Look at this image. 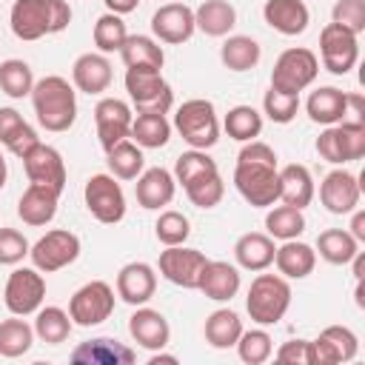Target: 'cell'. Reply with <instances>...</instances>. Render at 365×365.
<instances>
[{
    "label": "cell",
    "mask_w": 365,
    "mask_h": 365,
    "mask_svg": "<svg viewBox=\"0 0 365 365\" xmlns=\"http://www.w3.org/2000/svg\"><path fill=\"white\" fill-rule=\"evenodd\" d=\"M154 234L163 245H185V240L191 234V222L180 211H163L154 222Z\"/></svg>",
    "instance_id": "c3c4849f"
},
{
    "label": "cell",
    "mask_w": 365,
    "mask_h": 365,
    "mask_svg": "<svg viewBox=\"0 0 365 365\" xmlns=\"http://www.w3.org/2000/svg\"><path fill=\"white\" fill-rule=\"evenodd\" d=\"M23 125H26L23 114H20L17 108H11V106H3V108H0V145H9L11 137H14Z\"/></svg>",
    "instance_id": "db71d44e"
},
{
    "label": "cell",
    "mask_w": 365,
    "mask_h": 365,
    "mask_svg": "<svg viewBox=\"0 0 365 365\" xmlns=\"http://www.w3.org/2000/svg\"><path fill=\"white\" fill-rule=\"evenodd\" d=\"M174 128L191 148H200V151L214 148L220 140V120H217L214 103L202 97L185 100L174 114Z\"/></svg>",
    "instance_id": "277c9868"
},
{
    "label": "cell",
    "mask_w": 365,
    "mask_h": 365,
    "mask_svg": "<svg viewBox=\"0 0 365 365\" xmlns=\"http://www.w3.org/2000/svg\"><path fill=\"white\" fill-rule=\"evenodd\" d=\"M151 31L160 43H171L180 46L185 40H191V34L197 31L194 26V9L185 3H165L151 14Z\"/></svg>",
    "instance_id": "e0dca14e"
},
{
    "label": "cell",
    "mask_w": 365,
    "mask_h": 365,
    "mask_svg": "<svg viewBox=\"0 0 365 365\" xmlns=\"http://www.w3.org/2000/svg\"><path fill=\"white\" fill-rule=\"evenodd\" d=\"M43 299H46L43 271H37L31 265V268H14L9 274L6 288H3V302H6L9 314H14V317L37 314V308L43 305Z\"/></svg>",
    "instance_id": "9c48e42d"
},
{
    "label": "cell",
    "mask_w": 365,
    "mask_h": 365,
    "mask_svg": "<svg viewBox=\"0 0 365 365\" xmlns=\"http://www.w3.org/2000/svg\"><path fill=\"white\" fill-rule=\"evenodd\" d=\"M88 214L103 225H117L125 217V194L114 174H91L83 188Z\"/></svg>",
    "instance_id": "52a82bcc"
},
{
    "label": "cell",
    "mask_w": 365,
    "mask_h": 365,
    "mask_svg": "<svg viewBox=\"0 0 365 365\" xmlns=\"http://www.w3.org/2000/svg\"><path fill=\"white\" fill-rule=\"evenodd\" d=\"M106 3V9L111 11V14H128V11H134L137 6H140V0H103Z\"/></svg>",
    "instance_id": "680465c9"
},
{
    "label": "cell",
    "mask_w": 365,
    "mask_h": 365,
    "mask_svg": "<svg viewBox=\"0 0 365 365\" xmlns=\"http://www.w3.org/2000/svg\"><path fill=\"white\" fill-rule=\"evenodd\" d=\"M262 17L274 31H279L285 37L302 34L311 23V11H308L305 0H265Z\"/></svg>",
    "instance_id": "d4e9b609"
},
{
    "label": "cell",
    "mask_w": 365,
    "mask_h": 365,
    "mask_svg": "<svg viewBox=\"0 0 365 365\" xmlns=\"http://www.w3.org/2000/svg\"><path fill=\"white\" fill-rule=\"evenodd\" d=\"M174 191H177V180L168 168H143V174L137 177L134 182V194H137V202L148 211H160L163 205H168L174 200Z\"/></svg>",
    "instance_id": "603a6c76"
},
{
    "label": "cell",
    "mask_w": 365,
    "mask_h": 365,
    "mask_svg": "<svg viewBox=\"0 0 365 365\" xmlns=\"http://www.w3.org/2000/svg\"><path fill=\"white\" fill-rule=\"evenodd\" d=\"M106 163H108V171L117 180H137L143 174V168H145L143 148L134 140H128V137L106 151Z\"/></svg>",
    "instance_id": "d590c367"
},
{
    "label": "cell",
    "mask_w": 365,
    "mask_h": 365,
    "mask_svg": "<svg viewBox=\"0 0 365 365\" xmlns=\"http://www.w3.org/2000/svg\"><path fill=\"white\" fill-rule=\"evenodd\" d=\"M31 328H34V336H37L40 342H46V345H60V342L68 339L74 322H71V317H68L63 308H57V305H46V308H43V305H40Z\"/></svg>",
    "instance_id": "8d00e7d4"
},
{
    "label": "cell",
    "mask_w": 365,
    "mask_h": 365,
    "mask_svg": "<svg viewBox=\"0 0 365 365\" xmlns=\"http://www.w3.org/2000/svg\"><path fill=\"white\" fill-rule=\"evenodd\" d=\"M29 240L17 228H0V265H17L29 257Z\"/></svg>",
    "instance_id": "816d5d0a"
},
{
    "label": "cell",
    "mask_w": 365,
    "mask_h": 365,
    "mask_svg": "<svg viewBox=\"0 0 365 365\" xmlns=\"http://www.w3.org/2000/svg\"><path fill=\"white\" fill-rule=\"evenodd\" d=\"M305 111L319 125H336L345 120V91L334 86H319L317 91H311Z\"/></svg>",
    "instance_id": "4dcf8cb0"
},
{
    "label": "cell",
    "mask_w": 365,
    "mask_h": 365,
    "mask_svg": "<svg viewBox=\"0 0 365 365\" xmlns=\"http://www.w3.org/2000/svg\"><path fill=\"white\" fill-rule=\"evenodd\" d=\"M111 314H114V288L103 279H91L83 288H77L68 302V317L80 328L100 325Z\"/></svg>",
    "instance_id": "30bf717a"
},
{
    "label": "cell",
    "mask_w": 365,
    "mask_h": 365,
    "mask_svg": "<svg viewBox=\"0 0 365 365\" xmlns=\"http://www.w3.org/2000/svg\"><path fill=\"white\" fill-rule=\"evenodd\" d=\"M222 128L237 143L257 140L262 134V114L254 106H234V108H228V114L222 120Z\"/></svg>",
    "instance_id": "ab89813d"
},
{
    "label": "cell",
    "mask_w": 365,
    "mask_h": 365,
    "mask_svg": "<svg viewBox=\"0 0 365 365\" xmlns=\"http://www.w3.org/2000/svg\"><path fill=\"white\" fill-rule=\"evenodd\" d=\"M57 200H60V191H54L48 185L29 182V188L17 200V217L26 225H34V228L48 225L54 220V214H57Z\"/></svg>",
    "instance_id": "484cf974"
},
{
    "label": "cell",
    "mask_w": 365,
    "mask_h": 365,
    "mask_svg": "<svg viewBox=\"0 0 365 365\" xmlns=\"http://www.w3.org/2000/svg\"><path fill=\"white\" fill-rule=\"evenodd\" d=\"M317 251L331 265H348L354 259V254L359 251V242L345 228H328L317 237Z\"/></svg>",
    "instance_id": "74e56055"
},
{
    "label": "cell",
    "mask_w": 365,
    "mask_h": 365,
    "mask_svg": "<svg viewBox=\"0 0 365 365\" xmlns=\"http://www.w3.org/2000/svg\"><path fill=\"white\" fill-rule=\"evenodd\" d=\"M274 356L285 365H314V345L311 339H288L277 348Z\"/></svg>",
    "instance_id": "f5cc1de1"
},
{
    "label": "cell",
    "mask_w": 365,
    "mask_h": 365,
    "mask_svg": "<svg viewBox=\"0 0 365 365\" xmlns=\"http://www.w3.org/2000/svg\"><path fill=\"white\" fill-rule=\"evenodd\" d=\"M131 120H134V111H131V106L125 100L103 97L94 106V125H97V137H100L103 151H108L111 145H117L120 140L128 137Z\"/></svg>",
    "instance_id": "9a60e30c"
},
{
    "label": "cell",
    "mask_w": 365,
    "mask_h": 365,
    "mask_svg": "<svg viewBox=\"0 0 365 365\" xmlns=\"http://www.w3.org/2000/svg\"><path fill=\"white\" fill-rule=\"evenodd\" d=\"M331 23L359 37L365 31V0H336L331 9Z\"/></svg>",
    "instance_id": "681fc988"
},
{
    "label": "cell",
    "mask_w": 365,
    "mask_h": 365,
    "mask_svg": "<svg viewBox=\"0 0 365 365\" xmlns=\"http://www.w3.org/2000/svg\"><path fill=\"white\" fill-rule=\"evenodd\" d=\"M237 354H240L242 362L259 365V362H265V359L274 354V339H271V334L262 331V328H251V331L242 328V334H240V339H237Z\"/></svg>",
    "instance_id": "f6af8a7d"
},
{
    "label": "cell",
    "mask_w": 365,
    "mask_h": 365,
    "mask_svg": "<svg viewBox=\"0 0 365 365\" xmlns=\"http://www.w3.org/2000/svg\"><path fill=\"white\" fill-rule=\"evenodd\" d=\"M6 177H9V168H6V157H3V151H0V188L6 185Z\"/></svg>",
    "instance_id": "6125c7cd"
},
{
    "label": "cell",
    "mask_w": 365,
    "mask_h": 365,
    "mask_svg": "<svg viewBox=\"0 0 365 365\" xmlns=\"http://www.w3.org/2000/svg\"><path fill=\"white\" fill-rule=\"evenodd\" d=\"M120 57L125 68H163L165 63V51L160 40L145 37V34H128L120 48Z\"/></svg>",
    "instance_id": "1f68e13d"
},
{
    "label": "cell",
    "mask_w": 365,
    "mask_h": 365,
    "mask_svg": "<svg viewBox=\"0 0 365 365\" xmlns=\"http://www.w3.org/2000/svg\"><path fill=\"white\" fill-rule=\"evenodd\" d=\"M345 120L365 123V100H362V94H345Z\"/></svg>",
    "instance_id": "9f6ffc18"
},
{
    "label": "cell",
    "mask_w": 365,
    "mask_h": 365,
    "mask_svg": "<svg viewBox=\"0 0 365 365\" xmlns=\"http://www.w3.org/2000/svg\"><path fill=\"white\" fill-rule=\"evenodd\" d=\"M208 171H220L217 168V160H211L205 151H200V148H191V151H182L180 157H177V163H174V180L180 182V185H185V182H191V180H197V177H202V174H208Z\"/></svg>",
    "instance_id": "bcb514c9"
},
{
    "label": "cell",
    "mask_w": 365,
    "mask_h": 365,
    "mask_svg": "<svg viewBox=\"0 0 365 365\" xmlns=\"http://www.w3.org/2000/svg\"><path fill=\"white\" fill-rule=\"evenodd\" d=\"M31 345H34V328L26 319L11 314V319L0 322V356L17 359V356L29 354Z\"/></svg>",
    "instance_id": "f35d334b"
},
{
    "label": "cell",
    "mask_w": 365,
    "mask_h": 365,
    "mask_svg": "<svg viewBox=\"0 0 365 365\" xmlns=\"http://www.w3.org/2000/svg\"><path fill=\"white\" fill-rule=\"evenodd\" d=\"M128 334L140 348L163 351L168 345V339H171V325L160 311L137 305V311L128 317Z\"/></svg>",
    "instance_id": "d6986e66"
},
{
    "label": "cell",
    "mask_w": 365,
    "mask_h": 365,
    "mask_svg": "<svg viewBox=\"0 0 365 365\" xmlns=\"http://www.w3.org/2000/svg\"><path fill=\"white\" fill-rule=\"evenodd\" d=\"M111 77H114L111 63L100 51H86L71 66V83L83 94H103L111 86Z\"/></svg>",
    "instance_id": "7402d4cb"
},
{
    "label": "cell",
    "mask_w": 365,
    "mask_h": 365,
    "mask_svg": "<svg viewBox=\"0 0 365 365\" xmlns=\"http://www.w3.org/2000/svg\"><path fill=\"white\" fill-rule=\"evenodd\" d=\"M274 240L262 231H248L234 242V259L245 271H265L268 265H274Z\"/></svg>",
    "instance_id": "83f0119b"
},
{
    "label": "cell",
    "mask_w": 365,
    "mask_h": 365,
    "mask_svg": "<svg viewBox=\"0 0 365 365\" xmlns=\"http://www.w3.org/2000/svg\"><path fill=\"white\" fill-rule=\"evenodd\" d=\"M359 197H362V182L356 174L345 168L328 171L319 182V200L331 214H351L354 208H359Z\"/></svg>",
    "instance_id": "4fadbf2b"
},
{
    "label": "cell",
    "mask_w": 365,
    "mask_h": 365,
    "mask_svg": "<svg viewBox=\"0 0 365 365\" xmlns=\"http://www.w3.org/2000/svg\"><path fill=\"white\" fill-rule=\"evenodd\" d=\"M279 200L285 205H294V208H305L311 205L314 200V177L305 165L299 163H291V165H282L279 168Z\"/></svg>",
    "instance_id": "f1b7e54d"
},
{
    "label": "cell",
    "mask_w": 365,
    "mask_h": 365,
    "mask_svg": "<svg viewBox=\"0 0 365 365\" xmlns=\"http://www.w3.org/2000/svg\"><path fill=\"white\" fill-rule=\"evenodd\" d=\"M234 185L240 197L254 208H271L279 200V165L277 151L262 140L242 143L234 165Z\"/></svg>",
    "instance_id": "6da1fadb"
},
{
    "label": "cell",
    "mask_w": 365,
    "mask_h": 365,
    "mask_svg": "<svg viewBox=\"0 0 365 365\" xmlns=\"http://www.w3.org/2000/svg\"><path fill=\"white\" fill-rule=\"evenodd\" d=\"M336 134H339V145H342L345 163L359 160L365 154V123L342 120V123H336Z\"/></svg>",
    "instance_id": "f907efd6"
},
{
    "label": "cell",
    "mask_w": 365,
    "mask_h": 365,
    "mask_svg": "<svg viewBox=\"0 0 365 365\" xmlns=\"http://www.w3.org/2000/svg\"><path fill=\"white\" fill-rule=\"evenodd\" d=\"M317 74H319V57L311 48L294 46L277 57V63L271 68V88L299 94L317 80Z\"/></svg>",
    "instance_id": "8992f818"
},
{
    "label": "cell",
    "mask_w": 365,
    "mask_h": 365,
    "mask_svg": "<svg viewBox=\"0 0 365 365\" xmlns=\"http://www.w3.org/2000/svg\"><path fill=\"white\" fill-rule=\"evenodd\" d=\"M34 88V74H31V66L26 60H3L0 63V91L11 100H23L29 97Z\"/></svg>",
    "instance_id": "60d3db41"
},
{
    "label": "cell",
    "mask_w": 365,
    "mask_h": 365,
    "mask_svg": "<svg viewBox=\"0 0 365 365\" xmlns=\"http://www.w3.org/2000/svg\"><path fill=\"white\" fill-rule=\"evenodd\" d=\"M208 262V257L197 248H185V245H165V251H160V274L180 288H197L200 271Z\"/></svg>",
    "instance_id": "5bb4252c"
},
{
    "label": "cell",
    "mask_w": 365,
    "mask_h": 365,
    "mask_svg": "<svg viewBox=\"0 0 365 365\" xmlns=\"http://www.w3.org/2000/svg\"><path fill=\"white\" fill-rule=\"evenodd\" d=\"M9 26L17 40H40L54 34L51 29V0H14L9 11Z\"/></svg>",
    "instance_id": "7c38bea8"
},
{
    "label": "cell",
    "mask_w": 365,
    "mask_h": 365,
    "mask_svg": "<svg viewBox=\"0 0 365 365\" xmlns=\"http://www.w3.org/2000/svg\"><path fill=\"white\" fill-rule=\"evenodd\" d=\"M37 143H40L37 131H34V128H31V125L26 123V125H23V128H20V131H17L14 137H11V143H9L6 148H9V151H11L14 157H20V160H23V157H26V154H29V151H31V148L37 145Z\"/></svg>",
    "instance_id": "11a10c76"
},
{
    "label": "cell",
    "mask_w": 365,
    "mask_h": 365,
    "mask_svg": "<svg viewBox=\"0 0 365 365\" xmlns=\"http://www.w3.org/2000/svg\"><path fill=\"white\" fill-rule=\"evenodd\" d=\"M125 37H128V29H125V23H123L120 14L106 11V14L97 17V23H94V46L100 48V54L120 51L123 43H125Z\"/></svg>",
    "instance_id": "ee69618b"
},
{
    "label": "cell",
    "mask_w": 365,
    "mask_h": 365,
    "mask_svg": "<svg viewBox=\"0 0 365 365\" xmlns=\"http://www.w3.org/2000/svg\"><path fill=\"white\" fill-rule=\"evenodd\" d=\"M291 308V285L282 274H257L245 294V311L257 325H277Z\"/></svg>",
    "instance_id": "3957f363"
},
{
    "label": "cell",
    "mask_w": 365,
    "mask_h": 365,
    "mask_svg": "<svg viewBox=\"0 0 365 365\" xmlns=\"http://www.w3.org/2000/svg\"><path fill=\"white\" fill-rule=\"evenodd\" d=\"M262 111L271 123H291L299 111V94H288V91H279V88H268L265 97H262Z\"/></svg>",
    "instance_id": "7dc6e473"
},
{
    "label": "cell",
    "mask_w": 365,
    "mask_h": 365,
    "mask_svg": "<svg viewBox=\"0 0 365 365\" xmlns=\"http://www.w3.org/2000/svg\"><path fill=\"white\" fill-rule=\"evenodd\" d=\"M128 137H131L140 148H163V145L171 140V123L165 120V114L137 111L134 120H131Z\"/></svg>",
    "instance_id": "e575fe53"
},
{
    "label": "cell",
    "mask_w": 365,
    "mask_h": 365,
    "mask_svg": "<svg viewBox=\"0 0 365 365\" xmlns=\"http://www.w3.org/2000/svg\"><path fill=\"white\" fill-rule=\"evenodd\" d=\"M29 257L37 271L54 274L80 257V237L68 228H51L29 248Z\"/></svg>",
    "instance_id": "ba28073f"
},
{
    "label": "cell",
    "mask_w": 365,
    "mask_h": 365,
    "mask_svg": "<svg viewBox=\"0 0 365 365\" xmlns=\"http://www.w3.org/2000/svg\"><path fill=\"white\" fill-rule=\"evenodd\" d=\"M348 265H354V279L359 282V279L365 277V254H362V251H356V254H354V259H351Z\"/></svg>",
    "instance_id": "91938a15"
},
{
    "label": "cell",
    "mask_w": 365,
    "mask_h": 365,
    "mask_svg": "<svg viewBox=\"0 0 365 365\" xmlns=\"http://www.w3.org/2000/svg\"><path fill=\"white\" fill-rule=\"evenodd\" d=\"M265 231L271 240H297L305 231V217L294 205H277L265 214Z\"/></svg>",
    "instance_id": "b9f144b4"
},
{
    "label": "cell",
    "mask_w": 365,
    "mask_h": 365,
    "mask_svg": "<svg viewBox=\"0 0 365 365\" xmlns=\"http://www.w3.org/2000/svg\"><path fill=\"white\" fill-rule=\"evenodd\" d=\"M182 188H185V197L191 200V205H197V208H214L225 197V182H222L220 171H208V174L185 182Z\"/></svg>",
    "instance_id": "7bdbcfd3"
},
{
    "label": "cell",
    "mask_w": 365,
    "mask_h": 365,
    "mask_svg": "<svg viewBox=\"0 0 365 365\" xmlns=\"http://www.w3.org/2000/svg\"><path fill=\"white\" fill-rule=\"evenodd\" d=\"M356 242H365V211H359V208H354L351 211V231H348Z\"/></svg>",
    "instance_id": "6f0895ef"
},
{
    "label": "cell",
    "mask_w": 365,
    "mask_h": 365,
    "mask_svg": "<svg viewBox=\"0 0 365 365\" xmlns=\"http://www.w3.org/2000/svg\"><path fill=\"white\" fill-rule=\"evenodd\" d=\"M160 362H177V356L163 354V351H154V354H151V359H148V365H160Z\"/></svg>",
    "instance_id": "94428289"
},
{
    "label": "cell",
    "mask_w": 365,
    "mask_h": 365,
    "mask_svg": "<svg viewBox=\"0 0 365 365\" xmlns=\"http://www.w3.org/2000/svg\"><path fill=\"white\" fill-rule=\"evenodd\" d=\"M23 171H26L29 182L48 185V188H54V191H60V194H63V188H66V163H63V154H60L54 145L37 143V145L23 157Z\"/></svg>",
    "instance_id": "2e32d148"
},
{
    "label": "cell",
    "mask_w": 365,
    "mask_h": 365,
    "mask_svg": "<svg viewBox=\"0 0 365 365\" xmlns=\"http://www.w3.org/2000/svg\"><path fill=\"white\" fill-rule=\"evenodd\" d=\"M274 265L285 279H305L317 265V251L297 240H282V245L274 251Z\"/></svg>",
    "instance_id": "4316f807"
},
{
    "label": "cell",
    "mask_w": 365,
    "mask_h": 365,
    "mask_svg": "<svg viewBox=\"0 0 365 365\" xmlns=\"http://www.w3.org/2000/svg\"><path fill=\"white\" fill-rule=\"evenodd\" d=\"M202 334H205V342L211 348H234L240 334H242V319L237 311L231 308H217L208 314L205 325H202Z\"/></svg>",
    "instance_id": "d6a6232c"
},
{
    "label": "cell",
    "mask_w": 365,
    "mask_h": 365,
    "mask_svg": "<svg viewBox=\"0 0 365 365\" xmlns=\"http://www.w3.org/2000/svg\"><path fill=\"white\" fill-rule=\"evenodd\" d=\"M319 57L331 74H348L359 60V40L348 29L328 23L319 31Z\"/></svg>",
    "instance_id": "8fae6325"
},
{
    "label": "cell",
    "mask_w": 365,
    "mask_h": 365,
    "mask_svg": "<svg viewBox=\"0 0 365 365\" xmlns=\"http://www.w3.org/2000/svg\"><path fill=\"white\" fill-rule=\"evenodd\" d=\"M29 97H31L37 123L46 131L63 134L74 125V120H77V91L66 77L48 74L43 80H34V88H31Z\"/></svg>",
    "instance_id": "7a4b0ae2"
},
{
    "label": "cell",
    "mask_w": 365,
    "mask_h": 365,
    "mask_svg": "<svg viewBox=\"0 0 365 365\" xmlns=\"http://www.w3.org/2000/svg\"><path fill=\"white\" fill-rule=\"evenodd\" d=\"M314 345V365H336V362H351L359 351V339L351 328L345 325H328L319 331Z\"/></svg>",
    "instance_id": "ac0fdd59"
},
{
    "label": "cell",
    "mask_w": 365,
    "mask_h": 365,
    "mask_svg": "<svg viewBox=\"0 0 365 365\" xmlns=\"http://www.w3.org/2000/svg\"><path fill=\"white\" fill-rule=\"evenodd\" d=\"M157 291V274L148 262H125L117 274V297L128 305H145Z\"/></svg>",
    "instance_id": "44dd1931"
},
{
    "label": "cell",
    "mask_w": 365,
    "mask_h": 365,
    "mask_svg": "<svg viewBox=\"0 0 365 365\" xmlns=\"http://www.w3.org/2000/svg\"><path fill=\"white\" fill-rule=\"evenodd\" d=\"M197 291H202L214 302L234 299L237 291H240V271H237V265L222 262V259H208L202 265V271H200Z\"/></svg>",
    "instance_id": "cb8c5ba5"
},
{
    "label": "cell",
    "mask_w": 365,
    "mask_h": 365,
    "mask_svg": "<svg viewBox=\"0 0 365 365\" xmlns=\"http://www.w3.org/2000/svg\"><path fill=\"white\" fill-rule=\"evenodd\" d=\"M125 91L137 111L168 114L174 91L163 77V68H125Z\"/></svg>",
    "instance_id": "5b68a950"
},
{
    "label": "cell",
    "mask_w": 365,
    "mask_h": 365,
    "mask_svg": "<svg viewBox=\"0 0 365 365\" xmlns=\"http://www.w3.org/2000/svg\"><path fill=\"white\" fill-rule=\"evenodd\" d=\"M194 26L208 37H225L237 26V9L228 0H202L194 9Z\"/></svg>",
    "instance_id": "f546056e"
},
{
    "label": "cell",
    "mask_w": 365,
    "mask_h": 365,
    "mask_svg": "<svg viewBox=\"0 0 365 365\" xmlns=\"http://www.w3.org/2000/svg\"><path fill=\"white\" fill-rule=\"evenodd\" d=\"M262 57V48L248 34H228L220 46V60L228 71H251Z\"/></svg>",
    "instance_id": "836d02e7"
},
{
    "label": "cell",
    "mask_w": 365,
    "mask_h": 365,
    "mask_svg": "<svg viewBox=\"0 0 365 365\" xmlns=\"http://www.w3.org/2000/svg\"><path fill=\"white\" fill-rule=\"evenodd\" d=\"M68 359L74 365H131L137 359V354L111 336H97V339L80 342Z\"/></svg>",
    "instance_id": "ffe728a7"
}]
</instances>
